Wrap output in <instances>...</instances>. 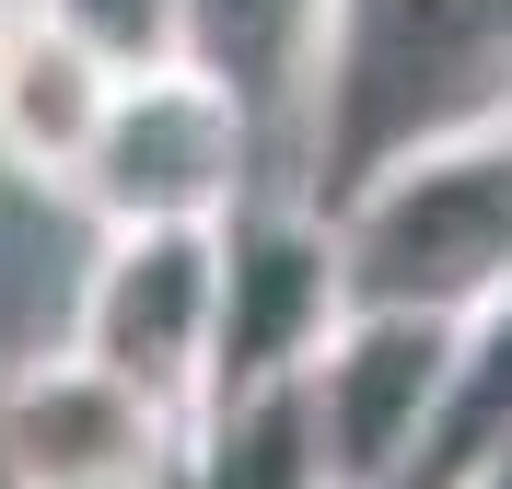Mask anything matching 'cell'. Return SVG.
Returning a JSON list of instances; mask_svg holds the SVG:
<instances>
[{
	"label": "cell",
	"mask_w": 512,
	"mask_h": 489,
	"mask_svg": "<svg viewBox=\"0 0 512 489\" xmlns=\"http://www.w3.org/2000/svg\"><path fill=\"white\" fill-rule=\"evenodd\" d=\"M466 117H512V0H326L303 82L291 198H350L384 152Z\"/></svg>",
	"instance_id": "cell-1"
},
{
	"label": "cell",
	"mask_w": 512,
	"mask_h": 489,
	"mask_svg": "<svg viewBox=\"0 0 512 489\" xmlns=\"http://www.w3.org/2000/svg\"><path fill=\"white\" fill-rule=\"evenodd\" d=\"M338 222V280L350 315H443L478 326L512 303V117H466L408 152H384L350 198H326Z\"/></svg>",
	"instance_id": "cell-2"
},
{
	"label": "cell",
	"mask_w": 512,
	"mask_h": 489,
	"mask_svg": "<svg viewBox=\"0 0 512 489\" xmlns=\"http://www.w3.org/2000/svg\"><path fill=\"white\" fill-rule=\"evenodd\" d=\"M256 105L233 94L222 70L198 59H163V70H128L117 105H105L94 129V163H82V187H70V210L94 233H222L256 187Z\"/></svg>",
	"instance_id": "cell-3"
},
{
	"label": "cell",
	"mask_w": 512,
	"mask_h": 489,
	"mask_svg": "<svg viewBox=\"0 0 512 489\" xmlns=\"http://www.w3.org/2000/svg\"><path fill=\"white\" fill-rule=\"evenodd\" d=\"M94 373L152 396L175 431L210 420V350H222V233H94L70 280V338Z\"/></svg>",
	"instance_id": "cell-4"
},
{
	"label": "cell",
	"mask_w": 512,
	"mask_h": 489,
	"mask_svg": "<svg viewBox=\"0 0 512 489\" xmlns=\"http://www.w3.org/2000/svg\"><path fill=\"white\" fill-rule=\"evenodd\" d=\"M350 326V280H338V222L315 198H245L222 222V350H210V408L233 396H291L326 361V338Z\"/></svg>",
	"instance_id": "cell-5"
},
{
	"label": "cell",
	"mask_w": 512,
	"mask_h": 489,
	"mask_svg": "<svg viewBox=\"0 0 512 489\" xmlns=\"http://www.w3.org/2000/svg\"><path fill=\"white\" fill-rule=\"evenodd\" d=\"M454 350L466 326L443 315H350L326 338V361L303 373V431H315L326 489H408L419 443L443 420Z\"/></svg>",
	"instance_id": "cell-6"
},
{
	"label": "cell",
	"mask_w": 512,
	"mask_h": 489,
	"mask_svg": "<svg viewBox=\"0 0 512 489\" xmlns=\"http://www.w3.org/2000/svg\"><path fill=\"white\" fill-rule=\"evenodd\" d=\"M187 431L128 396L82 350H35L0 373V478L12 489H175Z\"/></svg>",
	"instance_id": "cell-7"
},
{
	"label": "cell",
	"mask_w": 512,
	"mask_h": 489,
	"mask_svg": "<svg viewBox=\"0 0 512 489\" xmlns=\"http://www.w3.org/2000/svg\"><path fill=\"white\" fill-rule=\"evenodd\" d=\"M117 105V70L94 47H70L47 12H12L0 24V175L35 198H70L82 163H94V129Z\"/></svg>",
	"instance_id": "cell-8"
},
{
	"label": "cell",
	"mask_w": 512,
	"mask_h": 489,
	"mask_svg": "<svg viewBox=\"0 0 512 489\" xmlns=\"http://www.w3.org/2000/svg\"><path fill=\"white\" fill-rule=\"evenodd\" d=\"M315 35H326V0H187V59L222 70L233 94L256 105V129H268V117L303 129Z\"/></svg>",
	"instance_id": "cell-9"
},
{
	"label": "cell",
	"mask_w": 512,
	"mask_h": 489,
	"mask_svg": "<svg viewBox=\"0 0 512 489\" xmlns=\"http://www.w3.org/2000/svg\"><path fill=\"white\" fill-rule=\"evenodd\" d=\"M175 489H326L315 431H303V385L291 396H233L187 431V466Z\"/></svg>",
	"instance_id": "cell-10"
},
{
	"label": "cell",
	"mask_w": 512,
	"mask_h": 489,
	"mask_svg": "<svg viewBox=\"0 0 512 489\" xmlns=\"http://www.w3.org/2000/svg\"><path fill=\"white\" fill-rule=\"evenodd\" d=\"M47 24L70 35V47H94L105 70H163V59H187V0H35Z\"/></svg>",
	"instance_id": "cell-11"
},
{
	"label": "cell",
	"mask_w": 512,
	"mask_h": 489,
	"mask_svg": "<svg viewBox=\"0 0 512 489\" xmlns=\"http://www.w3.org/2000/svg\"><path fill=\"white\" fill-rule=\"evenodd\" d=\"M478 489H512V455H501V466H489V478H478Z\"/></svg>",
	"instance_id": "cell-12"
},
{
	"label": "cell",
	"mask_w": 512,
	"mask_h": 489,
	"mask_svg": "<svg viewBox=\"0 0 512 489\" xmlns=\"http://www.w3.org/2000/svg\"><path fill=\"white\" fill-rule=\"evenodd\" d=\"M12 12H35V0H0V24H12Z\"/></svg>",
	"instance_id": "cell-13"
},
{
	"label": "cell",
	"mask_w": 512,
	"mask_h": 489,
	"mask_svg": "<svg viewBox=\"0 0 512 489\" xmlns=\"http://www.w3.org/2000/svg\"><path fill=\"white\" fill-rule=\"evenodd\" d=\"M0 489H12V478H0Z\"/></svg>",
	"instance_id": "cell-14"
}]
</instances>
